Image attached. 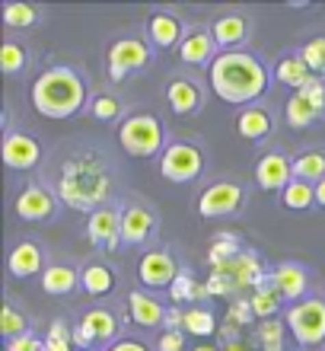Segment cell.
<instances>
[{
    "label": "cell",
    "mask_w": 325,
    "mask_h": 351,
    "mask_svg": "<svg viewBox=\"0 0 325 351\" xmlns=\"http://www.w3.org/2000/svg\"><path fill=\"white\" fill-rule=\"evenodd\" d=\"M112 189H115V169L99 150H80L57 169L55 192L74 211L93 214L99 208H109Z\"/></svg>",
    "instance_id": "1"
},
{
    "label": "cell",
    "mask_w": 325,
    "mask_h": 351,
    "mask_svg": "<svg viewBox=\"0 0 325 351\" xmlns=\"http://www.w3.org/2000/svg\"><path fill=\"white\" fill-rule=\"evenodd\" d=\"M207 86L220 102L246 109L268 93V71L249 51H220L207 67Z\"/></svg>",
    "instance_id": "2"
},
{
    "label": "cell",
    "mask_w": 325,
    "mask_h": 351,
    "mask_svg": "<svg viewBox=\"0 0 325 351\" xmlns=\"http://www.w3.org/2000/svg\"><path fill=\"white\" fill-rule=\"evenodd\" d=\"M29 102L42 119H70L86 106V84L70 67H48L29 86Z\"/></svg>",
    "instance_id": "3"
},
{
    "label": "cell",
    "mask_w": 325,
    "mask_h": 351,
    "mask_svg": "<svg viewBox=\"0 0 325 351\" xmlns=\"http://www.w3.org/2000/svg\"><path fill=\"white\" fill-rule=\"evenodd\" d=\"M118 144L128 157H138V160H147V157H157L166 150V128L157 115L150 112H134L128 119L118 125Z\"/></svg>",
    "instance_id": "4"
},
{
    "label": "cell",
    "mask_w": 325,
    "mask_h": 351,
    "mask_svg": "<svg viewBox=\"0 0 325 351\" xmlns=\"http://www.w3.org/2000/svg\"><path fill=\"white\" fill-rule=\"evenodd\" d=\"M284 323L300 348H319L325 342V300L307 297V300L287 306Z\"/></svg>",
    "instance_id": "5"
},
{
    "label": "cell",
    "mask_w": 325,
    "mask_h": 351,
    "mask_svg": "<svg viewBox=\"0 0 325 351\" xmlns=\"http://www.w3.org/2000/svg\"><path fill=\"white\" fill-rule=\"evenodd\" d=\"M205 173V150L192 141H172L159 154V176L166 182H192Z\"/></svg>",
    "instance_id": "6"
},
{
    "label": "cell",
    "mask_w": 325,
    "mask_h": 351,
    "mask_svg": "<svg viewBox=\"0 0 325 351\" xmlns=\"http://www.w3.org/2000/svg\"><path fill=\"white\" fill-rule=\"evenodd\" d=\"M246 204V189L233 179H220V182L207 185L205 192L198 195V214L205 221H217V217H233L239 214V208Z\"/></svg>",
    "instance_id": "7"
},
{
    "label": "cell",
    "mask_w": 325,
    "mask_h": 351,
    "mask_svg": "<svg viewBox=\"0 0 325 351\" xmlns=\"http://www.w3.org/2000/svg\"><path fill=\"white\" fill-rule=\"evenodd\" d=\"M150 51L147 42H140V38H118V42H112L109 51H105V64H109V77L118 84L125 80L128 74H138L144 67L150 64Z\"/></svg>",
    "instance_id": "8"
},
{
    "label": "cell",
    "mask_w": 325,
    "mask_h": 351,
    "mask_svg": "<svg viewBox=\"0 0 325 351\" xmlns=\"http://www.w3.org/2000/svg\"><path fill=\"white\" fill-rule=\"evenodd\" d=\"M211 271H223V275L230 278L233 291H236V300H239L242 291L252 294V291H259V287H265L271 281V271H265L259 252H252V250H242L233 262H226L220 268H211Z\"/></svg>",
    "instance_id": "9"
},
{
    "label": "cell",
    "mask_w": 325,
    "mask_h": 351,
    "mask_svg": "<svg viewBox=\"0 0 325 351\" xmlns=\"http://www.w3.org/2000/svg\"><path fill=\"white\" fill-rule=\"evenodd\" d=\"M57 192H51V189H45V185H26L23 192L16 195V202H13V211H16L19 221L26 223H38V221H48V217H55L57 211Z\"/></svg>",
    "instance_id": "10"
},
{
    "label": "cell",
    "mask_w": 325,
    "mask_h": 351,
    "mask_svg": "<svg viewBox=\"0 0 325 351\" xmlns=\"http://www.w3.org/2000/svg\"><path fill=\"white\" fill-rule=\"evenodd\" d=\"M157 211L140 202H128L121 208V246H144L157 233Z\"/></svg>",
    "instance_id": "11"
},
{
    "label": "cell",
    "mask_w": 325,
    "mask_h": 351,
    "mask_svg": "<svg viewBox=\"0 0 325 351\" xmlns=\"http://www.w3.org/2000/svg\"><path fill=\"white\" fill-rule=\"evenodd\" d=\"M179 271H182V268L176 265V259H172L166 250H147L138 259V281L144 287H153V291H159V287L169 291Z\"/></svg>",
    "instance_id": "12"
},
{
    "label": "cell",
    "mask_w": 325,
    "mask_h": 351,
    "mask_svg": "<svg viewBox=\"0 0 325 351\" xmlns=\"http://www.w3.org/2000/svg\"><path fill=\"white\" fill-rule=\"evenodd\" d=\"M0 154H3V163L16 173H29L42 163V144L26 131H7Z\"/></svg>",
    "instance_id": "13"
},
{
    "label": "cell",
    "mask_w": 325,
    "mask_h": 351,
    "mask_svg": "<svg viewBox=\"0 0 325 351\" xmlns=\"http://www.w3.org/2000/svg\"><path fill=\"white\" fill-rule=\"evenodd\" d=\"M86 240L96 250L115 252L121 246V211L115 208H99L86 217Z\"/></svg>",
    "instance_id": "14"
},
{
    "label": "cell",
    "mask_w": 325,
    "mask_h": 351,
    "mask_svg": "<svg viewBox=\"0 0 325 351\" xmlns=\"http://www.w3.org/2000/svg\"><path fill=\"white\" fill-rule=\"evenodd\" d=\"M278 297L284 304H300V300H307V291H309V275L307 268L297 265V262H281V265L271 268V281H268Z\"/></svg>",
    "instance_id": "15"
},
{
    "label": "cell",
    "mask_w": 325,
    "mask_h": 351,
    "mask_svg": "<svg viewBox=\"0 0 325 351\" xmlns=\"http://www.w3.org/2000/svg\"><path fill=\"white\" fill-rule=\"evenodd\" d=\"M294 182V163L284 154H265L255 163V185L261 192H284Z\"/></svg>",
    "instance_id": "16"
},
{
    "label": "cell",
    "mask_w": 325,
    "mask_h": 351,
    "mask_svg": "<svg viewBox=\"0 0 325 351\" xmlns=\"http://www.w3.org/2000/svg\"><path fill=\"white\" fill-rule=\"evenodd\" d=\"M7 268L13 278H36V275H45V252L42 246L32 240H23L16 243L7 256Z\"/></svg>",
    "instance_id": "17"
},
{
    "label": "cell",
    "mask_w": 325,
    "mask_h": 351,
    "mask_svg": "<svg viewBox=\"0 0 325 351\" xmlns=\"http://www.w3.org/2000/svg\"><path fill=\"white\" fill-rule=\"evenodd\" d=\"M147 42L153 48H176L185 42V26L182 19L159 10V13H150L147 19Z\"/></svg>",
    "instance_id": "18"
},
{
    "label": "cell",
    "mask_w": 325,
    "mask_h": 351,
    "mask_svg": "<svg viewBox=\"0 0 325 351\" xmlns=\"http://www.w3.org/2000/svg\"><path fill=\"white\" fill-rule=\"evenodd\" d=\"M166 310L153 294L147 291H131L128 294V316L131 323L140 326V329H153V326H163L166 323Z\"/></svg>",
    "instance_id": "19"
},
{
    "label": "cell",
    "mask_w": 325,
    "mask_h": 351,
    "mask_svg": "<svg viewBox=\"0 0 325 351\" xmlns=\"http://www.w3.org/2000/svg\"><path fill=\"white\" fill-rule=\"evenodd\" d=\"M166 102L176 115H195L201 109V102H205V90L188 77H176V80L166 84Z\"/></svg>",
    "instance_id": "20"
},
{
    "label": "cell",
    "mask_w": 325,
    "mask_h": 351,
    "mask_svg": "<svg viewBox=\"0 0 325 351\" xmlns=\"http://www.w3.org/2000/svg\"><path fill=\"white\" fill-rule=\"evenodd\" d=\"M211 36H214L217 48L220 51H236L239 45H246V38H249V23L246 16L239 13H223L211 23Z\"/></svg>",
    "instance_id": "21"
},
{
    "label": "cell",
    "mask_w": 325,
    "mask_h": 351,
    "mask_svg": "<svg viewBox=\"0 0 325 351\" xmlns=\"http://www.w3.org/2000/svg\"><path fill=\"white\" fill-rule=\"evenodd\" d=\"M220 55V48H217L214 36H211V29H198L192 36H185V42L179 45V58L185 61V64H195V67H211L214 64V58Z\"/></svg>",
    "instance_id": "22"
},
{
    "label": "cell",
    "mask_w": 325,
    "mask_h": 351,
    "mask_svg": "<svg viewBox=\"0 0 325 351\" xmlns=\"http://www.w3.org/2000/svg\"><path fill=\"white\" fill-rule=\"evenodd\" d=\"M236 131H239V138L259 144L274 131V119H271V112L265 106H246L236 115Z\"/></svg>",
    "instance_id": "23"
},
{
    "label": "cell",
    "mask_w": 325,
    "mask_h": 351,
    "mask_svg": "<svg viewBox=\"0 0 325 351\" xmlns=\"http://www.w3.org/2000/svg\"><path fill=\"white\" fill-rule=\"evenodd\" d=\"M115 285H118V278L105 262H90V265L80 268V287L90 297H109L115 291Z\"/></svg>",
    "instance_id": "24"
},
{
    "label": "cell",
    "mask_w": 325,
    "mask_h": 351,
    "mask_svg": "<svg viewBox=\"0 0 325 351\" xmlns=\"http://www.w3.org/2000/svg\"><path fill=\"white\" fill-rule=\"evenodd\" d=\"M86 332L93 335L96 342L103 345H115V335H118V316L105 310V306H93V310H86L83 319H80Z\"/></svg>",
    "instance_id": "25"
},
{
    "label": "cell",
    "mask_w": 325,
    "mask_h": 351,
    "mask_svg": "<svg viewBox=\"0 0 325 351\" xmlns=\"http://www.w3.org/2000/svg\"><path fill=\"white\" fill-rule=\"evenodd\" d=\"M77 285H80V271L64 265V262H51V265L45 268V275H42V291L51 297L70 294Z\"/></svg>",
    "instance_id": "26"
},
{
    "label": "cell",
    "mask_w": 325,
    "mask_h": 351,
    "mask_svg": "<svg viewBox=\"0 0 325 351\" xmlns=\"http://www.w3.org/2000/svg\"><path fill=\"white\" fill-rule=\"evenodd\" d=\"M274 77H278L284 86H290L294 93H300L303 86L313 80V74H309V67H307V61L300 55H287V58H281L278 61V67H274Z\"/></svg>",
    "instance_id": "27"
},
{
    "label": "cell",
    "mask_w": 325,
    "mask_h": 351,
    "mask_svg": "<svg viewBox=\"0 0 325 351\" xmlns=\"http://www.w3.org/2000/svg\"><path fill=\"white\" fill-rule=\"evenodd\" d=\"M294 163V179L307 185H319L325 179V154L322 150H307L290 160Z\"/></svg>",
    "instance_id": "28"
},
{
    "label": "cell",
    "mask_w": 325,
    "mask_h": 351,
    "mask_svg": "<svg viewBox=\"0 0 325 351\" xmlns=\"http://www.w3.org/2000/svg\"><path fill=\"white\" fill-rule=\"evenodd\" d=\"M207 294V285H201V281H195V275L188 271V268H182L176 275V281H172V287H169V300L172 304H198V300H205Z\"/></svg>",
    "instance_id": "29"
},
{
    "label": "cell",
    "mask_w": 325,
    "mask_h": 351,
    "mask_svg": "<svg viewBox=\"0 0 325 351\" xmlns=\"http://www.w3.org/2000/svg\"><path fill=\"white\" fill-rule=\"evenodd\" d=\"M316 119H322V112L313 106V102L303 96V93H294L287 99V109H284V121H287L290 128H297V131H303V128H309Z\"/></svg>",
    "instance_id": "30"
},
{
    "label": "cell",
    "mask_w": 325,
    "mask_h": 351,
    "mask_svg": "<svg viewBox=\"0 0 325 351\" xmlns=\"http://www.w3.org/2000/svg\"><path fill=\"white\" fill-rule=\"evenodd\" d=\"M249 304H252V313H255V319L259 323H265V319H278V313H281V300L278 297V291L271 285H265V287H259V291H252L249 294Z\"/></svg>",
    "instance_id": "31"
},
{
    "label": "cell",
    "mask_w": 325,
    "mask_h": 351,
    "mask_svg": "<svg viewBox=\"0 0 325 351\" xmlns=\"http://www.w3.org/2000/svg\"><path fill=\"white\" fill-rule=\"evenodd\" d=\"M0 16H3V26L7 29H29L38 23V7L32 3H19V0H10L0 7Z\"/></svg>",
    "instance_id": "32"
},
{
    "label": "cell",
    "mask_w": 325,
    "mask_h": 351,
    "mask_svg": "<svg viewBox=\"0 0 325 351\" xmlns=\"http://www.w3.org/2000/svg\"><path fill=\"white\" fill-rule=\"evenodd\" d=\"M281 204L287 211H307V208H316V185H307V182H294L281 192Z\"/></svg>",
    "instance_id": "33"
},
{
    "label": "cell",
    "mask_w": 325,
    "mask_h": 351,
    "mask_svg": "<svg viewBox=\"0 0 325 351\" xmlns=\"http://www.w3.org/2000/svg\"><path fill=\"white\" fill-rule=\"evenodd\" d=\"M26 67H29V51L19 42L7 38L0 45V71H3V77H19Z\"/></svg>",
    "instance_id": "34"
},
{
    "label": "cell",
    "mask_w": 325,
    "mask_h": 351,
    "mask_svg": "<svg viewBox=\"0 0 325 351\" xmlns=\"http://www.w3.org/2000/svg\"><path fill=\"white\" fill-rule=\"evenodd\" d=\"M239 252H242V243L236 240L233 233H220V237H214V243L207 246V262H211V268H220L236 259Z\"/></svg>",
    "instance_id": "35"
},
{
    "label": "cell",
    "mask_w": 325,
    "mask_h": 351,
    "mask_svg": "<svg viewBox=\"0 0 325 351\" xmlns=\"http://www.w3.org/2000/svg\"><path fill=\"white\" fill-rule=\"evenodd\" d=\"M0 332H3V339H7V342L29 335V319H26V313H19V310L10 304V300L0 306Z\"/></svg>",
    "instance_id": "36"
},
{
    "label": "cell",
    "mask_w": 325,
    "mask_h": 351,
    "mask_svg": "<svg viewBox=\"0 0 325 351\" xmlns=\"http://www.w3.org/2000/svg\"><path fill=\"white\" fill-rule=\"evenodd\" d=\"M185 332L198 335V339L217 335V316L205 306H192V310H185Z\"/></svg>",
    "instance_id": "37"
},
{
    "label": "cell",
    "mask_w": 325,
    "mask_h": 351,
    "mask_svg": "<svg viewBox=\"0 0 325 351\" xmlns=\"http://www.w3.org/2000/svg\"><path fill=\"white\" fill-rule=\"evenodd\" d=\"M284 332H287V323L265 319V323H259V345L265 351H284Z\"/></svg>",
    "instance_id": "38"
},
{
    "label": "cell",
    "mask_w": 325,
    "mask_h": 351,
    "mask_svg": "<svg viewBox=\"0 0 325 351\" xmlns=\"http://www.w3.org/2000/svg\"><path fill=\"white\" fill-rule=\"evenodd\" d=\"M300 58L307 61V67H309V74H313V77L325 74V36L309 38L307 45L300 48Z\"/></svg>",
    "instance_id": "39"
},
{
    "label": "cell",
    "mask_w": 325,
    "mask_h": 351,
    "mask_svg": "<svg viewBox=\"0 0 325 351\" xmlns=\"http://www.w3.org/2000/svg\"><path fill=\"white\" fill-rule=\"evenodd\" d=\"M90 115H93L96 121H115L121 115V102L112 96V93H99V96H93V102H90Z\"/></svg>",
    "instance_id": "40"
},
{
    "label": "cell",
    "mask_w": 325,
    "mask_h": 351,
    "mask_svg": "<svg viewBox=\"0 0 325 351\" xmlns=\"http://www.w3.org/2000/svg\"><path fill=\"white\" fill-rule=\"evenodd\" d=\"M226 323H233L236 329H242V326L255 323V313H252L249 297H239V300H233L230 310H226Z\"/></svg>",
    "instance_id": "41"
},
{
    "label": "cell",
    "mask_w": 325,
    "mask_h": 351,
    "mask_svg": "<svg viewBox=\"0 0 325 351\" xmlns=\"http://www.w3.org/2000/svg\"><path fill=\"white\" fill-rule=\"evenodd\" d=\"M300 93H303V96H307V99L325 115V80H322V77H313V80H309V84L303 86Z\"/></svg>",
    "instance_id": "42"
},
{
    "label": "cell",
    "mask_w": 325,
    "mask_h": 351,
    "mask_svg": "<svg viewBox=\"0 0 325 351\" xmlns=\"http://www.w3.org/2000/svg\"><path fill=\"white\" fill-rule=\"evenodd\" d=\"M7 351H48V345H45V339H36V335L29 332V335H23V339L7 342Z\"/></svg>",
    "instance_id": "43"
},
{
    "label": "cell",
    "mask_w": 325,
    "mask_h": 351,
    "mask_svg": "<svg viewBox=\"0 0 325 351\" xmlns=\"http://www.w3.org/2000/svg\"><path fill=\"white\" fill-rule=\"evenodd\" d=\"M157 351H185V339H182V332H163L157 339Z\"/></svg>",
    "instance_id": "44"
},
{
    "label": "cell",
    "mask_w": 325,
    "mask_h": 351,
    "mask_svg": "<svg viewBox=\"0 0 325 351\" xmlns=\"http://www.w3.org/2000/svg\"><path fill=\"white\" fill-rule=\"evenodd\" d=\"M185 332V313L179 310V306H169L166 310V323H163V332Z\"/></svg>",
    "instance_id": "45"
},
{
    "label": "cell",
    "mask_w": 325,
    "mask_h": 351,
    "mask_svg": "<svg viewBox=\"0 0 325 351\" xmlns=\"http://www.w3.org/2000/svg\"><path fill=\"white\" fill-rule=\"evenodd\" d=\"M70 342H74V348H77V351H90V348L96 345V339H93L90 332H86L83 326L77 323V326H74V332H70Z\"/></svg>",
    "instance_id": "46"
},
{
    "label": "cell",
    "mask_w": 325,
    "mask_h": 351,
    "mask_svg": "<svg viewBox=\"0 0 325 351\" xmlns=\"http://www.w3.org/2000/svg\"><path fill=\"white\" fill-rule=\"evenodd\" d=\"M109 351H150L144 342H138V339H118L115 345H109Z\"/></svg>",
    "instance_id": "47"
},
{
    "label": "cell",
    "mask_w": 325,
    "mask_h": 351,
    "mask_svg": "<svg viewBox=\"0 0 325 351\" xmlns=\"http://www.w3.org/2000/svg\"><path fill=\"white\" fill-rule=\"evenodd\" d=\"M48 351H74V342L70 339H45Z\"/></svg>",
    "instance_id": "48"
},
{
    "label": "cell",
    "mask_w": 325,
    "mask_h": 351,
    "mask_svg": "<svg viewBox=\"0 0 325 351\" xmlns=\"http://www.w3.org/2000/svg\"><path fill=\"white\" fill-rule=\"evenodd\" d=\"M316 208H322L325 211V179L316 185Z\"/></svg>",
    "instance_id": "49"
},
{
    "label": "cell",
    "mask_w": 325,
    "mask_h": 351,
    "mask_svg": "<svg viewBox=\"0 0 325 351\" xmlns=\"http://www.w3.org/2000/svg\"><path fill=\"white\" fill-rule=\"evenodd\" d=\"M223 351H249L242 342H233V345H223Z\"/></svg>",
    "instance_id": "50"
},
{
    "label": "cell",
    "mask_w": 325,
    "mask_h": 351,
    "mask_svg": "<svg viewBox=\"0 0 325 351\" xmlns=\"http://www.w3.org/2000/svg\"><path fill=\"white\" fill-rule=\"evenodd\" d=\"M192 351H220V348H214V345H198V348H192Z\"/></svg>",
    "instance_id": "51"
}]
</instances>
